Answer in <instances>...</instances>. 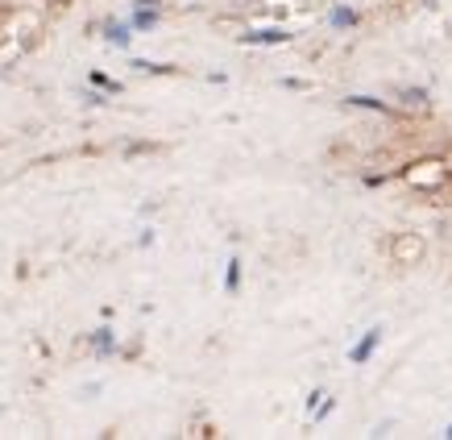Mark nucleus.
I'll return each mask as SVG.
<instances>
[{"label": "nucleus", "instance_id": "nucleus-2", "mask_svg": "<svg viewBox=\"0 0 452 440\" xmlns=\"http://www.w3.org/2000/svg\"><path fill=\"white\" fill-rule=\"evenodd\" d=\"M374 345H378V333H370V341L357 349V358H370V353H374Z\"/></svg>", "mask_w": 452, "mask_h": 440}, {"label": "nucleus", "instance_id": "nucleus-1", "mask_svg": "<svg viewBox=\"0 0 452 440\" xmlns=\"http://www.w3.org/2000/svg\"><path fill=\"white\" fill-rule=\"evenodd\" d=\"M395 258H399V262H419V258H424V241H419L415 233L399 237V241H395Z\"/></svg>", "mask_w": 452, "mask_h": 440}]
</instances>
